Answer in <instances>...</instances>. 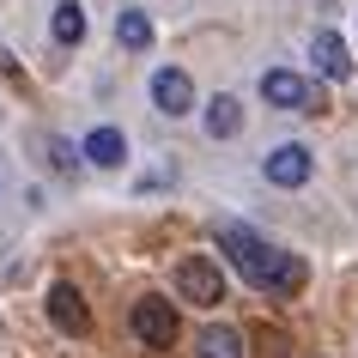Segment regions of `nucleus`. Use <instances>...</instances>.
I'll return each instance as SVG.
<instances>
[{
	"mask_svg": "<svg viewBox=\"0 0 358 358\" xmlns=\"http://www.w3.org/2000/svg\"><path fill=\"white\" fill-rule=\"evenodd\" d=\"M225 255H231V267L243 273V285H255V292H273V298H292V292L310 280L303 255H292V249H273L262 231H249V225H231V231H225Z\"/></svg>",
	"mask_w": 358,
	"mask_h": 358,
	"instance_id": "nucleus-1",
	"label": "nucleus"
},
{
	"mask_svg": "<svg viewBox=\"0 0 358 358\" xmlns=\"http://www.w3.org/2000/svg\"><path fill=\"white\" fill-rule=\"evenodd\" d=\"M128 328H134V340L140 346H152V352H164L170 340H176V310H170V298H134V310H128Z\"/></svg>",
	"mask_w": 358,
	"mask_h": 358,
	"instance_id": "nucleus-2",
	"label": "nucleus"
},
{
	"mask_svg": "<svg viewBox=\"0 0 358 358\" xmlns=\"http://www.w3.org/2000/svg\"><path fill=\"white\" fill-rule=\"evenodd\" d=\"M262 97L273 103V110H322V92H316L303 73H292V67L262 73Z\"/></svg>",
	"mask_w": 358,
	"mask_h": 358,
	"instance_id": "nucleus-3",
	"label": "nucleus"
},
{
	"mask_svg": "<svg viewBox=\"0 0 358 358\" xmlns=\"http://www.w3.org/2000/svg\"><path fill=\"white\" fill-rule=\"evenodd\" d=\"M176 292L194 298L201 310H213V303H225V273H219L207 255H189V262L176 267Z\"/></svg>",
	"mask_w": 358,
	"mask_h": 358,
	"instance_id": "nucleus-4",
	"label": "nucleus"
},
{
	"mask_svg": "<svg viewBox=\"0 0 358 358\" xmlns=\"http://www.w3.org/2000/svg\"><path fill=\"white\" fill-rule=\"evenodd\" d=\"M43 310H49V322H55L61 334H85V328H92V310H85V298H79V285H67V280L49 285Z\"/></svg>",
	"mask_w": 358,
	"mask_h": 358,
	"instance_id": "nucleus-5",
	"label": "nucleus"
},
{
	"mask_svg": "<svg viewBox=\"0 0 358 358\" xmlns=\"http://www.w3.org/2000/svg\"><path fill=\"white\" fill-rule=\"evenodd\" d=\"M152 103L164 115H189L194 110V79L182 73V67H158V73H152Z\"/></svg>",
	"mask_w": 358,
	"mask_h": 358,
	"instance_id": "nucleus-6",
	"label": "nucleus"
},
{
	"mask_svg": "<svg viewBox=\"0 0 358 358\" xmlns=\"http://www.w3.org/2000/svg\"><path fill=\"white\" fill-rule=\"evenodd\" d=\"M262 170H267L273 189H303L310 182V146H273Z\"/></svg>",
	"mask_w": 358,
	"mask_h": 358,
	"instance_id": "nucleus-7",
	"label": "nucleus"
},
{
	"mask_svg": "<svg viewBox=\"0 0 358 358\" xmlns=\"http://www.w3.org/2000/svg\"><path fill=\"white\" fill-rule=\"evenodd\" d=\"M310 61H316V73H322V79H352V55H346L340 31H316V43H310Z\"/></svg>",
	"mask_w": 358,
	"mask_h": 358,
	"instance_id": "nucleus-8",
	"label": "nucleus"
},
{
	"mask_svg": "<svg viewBox=\"0 0 358 358\" xmlns=\"http://www.w3.org/2000/svg\"><path fill=\"white\" fill-rule=\"evenodd\" d=\"M79 152H85V164H97V170H115L122 158H128V140H122V128H92Z\"/></svg>",
	"mask_w": 358,
	"mask_h": 358,
	"instance_id": "nucleus-9",
	"label": "nucleus"
},
{
	"mask_svg": "<svg viewBox=\"0 0 358 358\" xmlns=\"http://www.w3.org/2000/svg\"><path fill=\"white\" fill-rule=\"evenodd\" d=\"M237 128H243V103H237L231 92L207 97V134H213V140H231Z\"/></svg>",
	"mask_w": 358,
	"mask_h": 358,
	"instance_id": "nucleus-10",
	"label": "nucleus"
},
{
	"mask_svg": "<svg viewBox=\"0 0 358 358\" xmlns=\"http://www.w3.org/2000/svg\"><path fill=\"white\" fill-rule=\"evenodd\" d=\"M194 358H249V346H243L237 328H207V334L194 340Z\"/></svg>",
	"mask_w": 358,
	"mask_h": 358,
	"instance_id": "nucleus-11",
	"label": "nucleus"
},
{
	"mask_svg": "<svg viewBox=\"0 0 358 358\" xmlns=\"http://www.w3.org/2000/svg\"><path fill=\"white\" fill-rule=\"evenodd\" d=\"M115 43H122V49H134V55H140V49H152V19L140 13V6H128V13L115 19Z\"/></svg>",
	"mask_w": 358,
	"mask_h": 358,
	"instance_id": "nucleus-12",
	"label": "nucleus"
},
{
	"mask_svg": "<svg viewBox=\"0 0 358 358\" xmlns=\"http://www.w3.org/2000/svg\"><path fill=\"white\" fill-rule=\"evenodd\" d=\"M79 37H85V13H79L73 0H61V6H55V43H61V49H73Z\"/></svg>",
	"mask_w": 358,
	"mask_h": 358,
	"instance_id": "nucleus-13",
	"label": "nucleus"
},
{
	"mask_svg": "<svg viewBox=\"0 0 358 358\" xmlns=\"http://www.w3.org/2000/svg\"><path fill=\"white\" fill-rule=\"evenodd\" d=\"M43 158H49L55 170H73V146H67L61 134H49V140H43Z\"/></svg>",
	"mask_w": 358,
	"mask_h": 358,
	"instance_id": "nucleus-14",
	"label": "nucleus"
},
{
	"mask_svg": "<svg viewBox=\"0 0 358 358\" xmlns=\"http://www.w3.org/2000/svg\"><path fill=\"white\" fill-rule=\"evenodd\" d=\"M255 358H285V340L267 328V334H262V352H255Z\"/></svg>",
	"mask_w": 358,
	"mask_h": 358,
	"instance_id": "nucleus-15",
	"label": "nucleus"
}]
</instances>
